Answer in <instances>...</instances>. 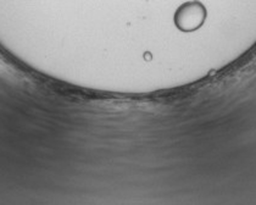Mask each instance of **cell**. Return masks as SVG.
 Instances as JSON below:
<instances>
[{"instance_id":"1","label":"cell","mask_w":256,"mask_h":205,"mask_svg":"<svg viewBox=\"0 0 256 205\" xmlns=\"http://www.w3.org/2000/svg\"><path fill=\"white\" fill-rule=\"evenodd\" d=\"M206 18V9L199 2H190L180 5L174 15V24L180 31L192 32L202 27Z\"/></svg>"}]
</instances>
